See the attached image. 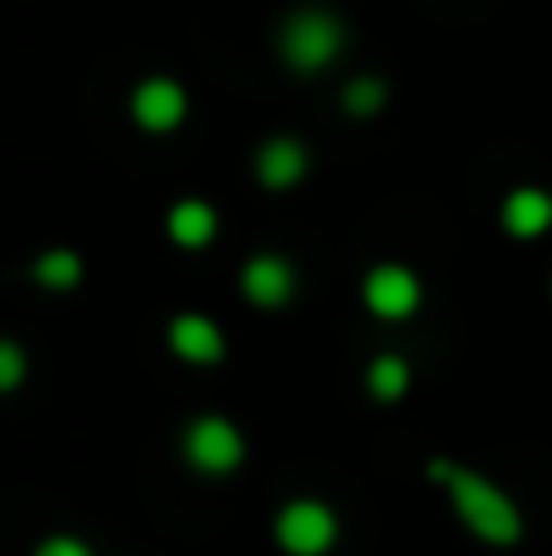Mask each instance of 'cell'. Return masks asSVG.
Here are the masks:
<instances>
[{"label": "cell", "instance_id": "1", "mask_svg": "<svg viewBox=\"0 0 552 556\" xmlns=\"http://www.w3.org/2000/svg\"><path fill=\"white\" fill-rule=\"evenodd\" d=\"M274 45H279V59L289 68H299V74H313V68H328L333 59L342 54V45H348V29H342V20L333 15V10L303 5V10H293V15L279 25Z\"/></svg>", "mask_w": 552, "mask_h": 556}, {"label": "cell", "instance_id": "2", "mask_svg": "<svg viewBox=\"0 0 552 556\" xmlns=\"http://www.w3.org/2000/svg\"><path fill=\"white\" fill-rule=\"evenodd\" d=\"M450 489H455V503H460V518L489 542H514L518 538V508L494 489L485 483L479 473H450Z\"/></svg>", "mask_w": 552, "mask_h": 556}, {"label": "cell", "instance_id": "3", "mask_svg": "<svg viewBox=\"0 0 552 556\" xmlns=\"http://www.w3.org/2000/svg\"><path fill=\"white\" fill-rule=\"evenodd\" d=\"M333 538H338V522H333V513L323 508V503H289V508L279 513V542H284V552L318 556V552L333 547Z\"/></svg>", "mask_w": 552, "mask_h": 556}, {"label": "cell", "instance_id": "4", "mask_svg": "<svg viewBox=\"0 0 552 556\" xmlns=\"http://www.w3.org/2000/svg\"><path fill=\"white\" fill-rule=\"evenodd\" d=\"M186 454H191L196 469L225 473V469H235V464H240L244 444H240V434H235V425H225V420H196L191 434H186Z\"/></svg>", "mask_w": 552, "mask_h": 556}, {"label": "cell", "instance_id": "5", "mask_svg": "<svg viewBox=\"0 0 552 556\" xmlns=\"http://www.w3.org/2000/svg\"><path fill=\"white\" fill-rule=\"evenodd\" d=\"M133 117L147 132H172L186 117V88L176 78H147L133 93Z\"/></svg>", "mask_w": 552, "mask_h": 556}, {"label": "cell", "instance_id": "6", "mask_svg": "<svg viewBox=\"0 0 552 556\" xmlns=\"http://www.w3.org/2000/svg\"><path fill=\"white\" fill-rule=\"evenodd\" d=\"M421 303V283L411 269H401V264H381V269H372L367 278V307L381 317H406L416 313Z\"/></svg>", "mask_w": 552, "mask_h": 556}, {"label": "cell", "instance_id": "7", "mask_svg": "<svg viewBox=\"0 0 552 556\" xmlns=\"http://www.w3.org/2000/svg\"><path fill=\"white\" fill-rule=\"evenodd\" d=\"M172 346L186 356V362L205 366V362H221L225 342H221V327L211 317H176L172 323Z\"/></svg>", "mask_w": 552, "mask_h": 556}, {"label": "cell", "instance_id": "8", "mask_svg": "<svg viewBox=\"0 0 552 556\" xmlns=\"http://www.w3.org/2000/svg\"><path fill=\"white\" fill-rule=\"evenodd\" d=\"M303 172H309L303 142H293V137H269V142L260 147V181L264 186H293Z\"/></svg>", "mask_w": 552, "mask_h": 556}, {"label": "cell", "instance_id": "9", "mask_svg": "<svg viewBox=\"0 0 552 556\" xmlns=\"http://www.w3.org/2000/svg\"><path fill=\"white\" fill-rule=\"evenodd\" d=\"M504 225H509V235H518V240H534V235H543L548 225H552V195L534 191V186L514 191L504 201Z\"/></svg>", "mask_w": 552, "mask_h": 556}, {"label": "cell", "instance_id": "10", "mask_svg": "<svg viewBox=\"0 0 552 556\" xmlns=\"http://www.w3.org/2000/svg\"><path fill=\"white\" fill-rule=\"evenodd\" d=\"M293 288V274L284 260H274V254H260V260L244 264V293L254 298V303H284Z\"/></svg>", "mask_w": 552, "mask_h": 556}, {"label": "cell", "instance_id": "11", "mask_svg": "<svg viewBox=\"0 0 552 556\" xmlns=\"http://www.w3.org/2000/svg\"><path fill=\"white\" fill-rule=\"evenodd\" d=\"M166 230H172L176 244L201 250V244H211V235H215V211L205 201H181L172 211V220H166Z\"/></svg>", "mask_w": 552, "mask_h": 556}, {"label": "cell", "instance_id": "12", "mask_svg": "<svg viewBox=\"0 0 552 556\" xmlns=\"http://www.w3.org/2000/svg\"><path fill=\"white\" fill-rule=\"evenodd\" d=\"M342 103H348V113L372 117V113H381V103H387V84H381L377 74H362V78H352V84H348Z\"/></svg>", "mask_w": 552, "mask_h": 556}, {"label": "cell", "instance_id": "13", "mask_svg": "<svg viewBox=\"0 0 552 556\" xmlns=\"http://www.w3.org/2000/svg\"><path fill=\"white\" fill-rule=\"evenodd\" d=\"M35 274H39V283H49V288H68V283H78L84 264H78V254L54 250V254H45V260L35 264Z\"/></svg>", "mask_w": 552, "mask_h": 556}, {"label": "cell", "instance_id": "14", "mask_svg": "<svg viewBox=\"0 0 552 556\" xmlns=\"http://www.w3.org/2000/svg\"><path fill=\"white\" fill-rule=\"evenodd\" d=\"M372 391H377L381 401H397V395L406 391V362H401V356H381V362L372 366Z\"/></svg>", "mask_w": 552, "mask_h": 556}, {"label": "cell", "instance_id": "15", "mask_svg": "<svg viewBox=\"0 0 552 556\" xmlns=\"http://www.w3.org/2000/svg\"><path fill=\"white\" fill-rule=\"evenodd\" d=\"M25 376V356H20L15 342H0V391H10V386Z\"/></svg>", "mask_w": 552, "mask_h": 556}, {"label": "cell", "instance_id": "16", "mask_svg": "<svg viewBox=\"0 0 552 556\" xmlns=\"http://www.w3.org/2000/svg\"><path fill=\"white\" fill-rule=\"evenodd\" d=\"M39 556H88V547L84 542H74V538H54V542L39 547Z\"/></svg>", "mask_w": 552, "mask_h": 556}]
</instances>
